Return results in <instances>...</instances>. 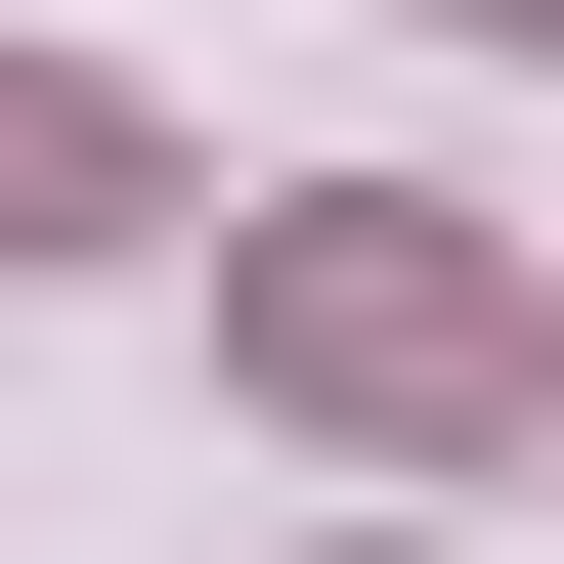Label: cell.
Instances as JSON below:
<instances>
[{
	"label": "cell",
	"mask_w": 564,
	"mask_h": 564,
	"mask_svg": "<svg viewBox=\"0 0 564 564\" xmlns=\"http://www.w3.org/2000/svg\"><path fill=\"white\" fill-rule=\"evenodd\" d=\"M217 348H261L304 434H521V391H564V304L478 261V217H391V174H348V217H261V261H217Z\"/></svg>",
	"instance_id": "1"
},
{
	"label": "cell",
	"mask_w": 564,
	"mask_h": 564,
	"mask_svg": "<svg viewBox=\"0 0 564 564\" xmlns=\"http://www.w3.org/2000/svg\"><path fill=\"white\" fill-rule=\"evenodd\" d=\"M131 217H174V131H131V87H44V44H0V261H131Z\"/></svg>",
	"instance_id": "2"
}]
</instances>
